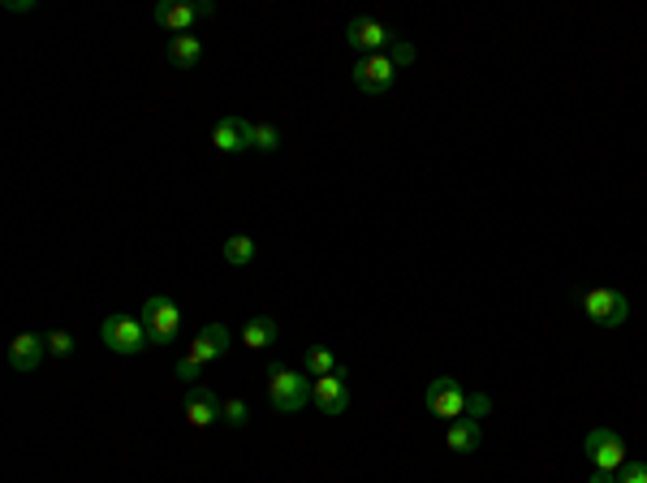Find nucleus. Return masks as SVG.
I'll use <instances>...</instances> for the list:
<instances>
[{
  "instance_id": "obj_1",
  "label": "nucleus",
  "mask_w": 647,
  "mask_h": 483,
  "mask_svg": "<svg viewBox=\"0 0 647 483\" xmlns=\"http://www.w3.org/2000/svg\"><path fill=\"white\" fill-rule=\"evenodd\" d=\"M268 406L277 414H302L311 406V380H302V371L272 363L268 367Z\"/></svg>"
},
{
  "instance_id": "obj_2",
  "label": "nucleus",
  "mask_w": 647,
  "mask_h": 483,
  "mask_svg": "<svg viewBox=\"0 0 647 483\" xmlns=\"http://www.w3.org/2000/svg\"><path fill=\"white\" fill-rule=\"evenodd\" d=\"M578 311H583L591 324H600V328H622L630 320V298L622 294V289L591 285V289L578 294Z\"/></svg>"
},
{
  "instance_id": "obj_3",
  "label": "nucleus",
  "mask_w": 647,
  "mask_h": 483,
  "mask_svg": "<svg viewBox=\"0 0 647 483\" xmlns=\"http://www.w3.org/2000/svg\"><path fill=\"white\" fill-rule=\"evenodd\" d=\"M100 341L108 345L113 354H143L151 337L139 315H108V320L100 324Z\"/></svg>"
},
{
  "instance_id": "obj_4",
  "label": "nucleus",
  "mask_w": 647,
  "mask_h": 483,
  "mask_svg": "<svg viewBox=\"0 0 647 483\" xmlns=\"http://www.w3.org/2000/svg\"><path fill=\"white\" fill-rule=\"evenodd\" d=\"M139 320H143V328H147L151 345H173V341H177V328H182V311H177L173 298H160V294H156V298L143 302Z\"/></svg>"
},
{
  "instance_id": "obj_5",
  "label": "nucleus",
  "mask_w": 647,
  "mask_h": 483,
  "mask_svg": "<svg viewBox=\"0 0 647 483\" xmlns=\"http://www.w3.org/2000/svg\"><path fill=\"white\" fill-rule=\"evenodd\" d=\"M583 453H587V462L596 466V471H609V475H617L630 462L626 458V440L617 436L613 427H596V432H587Z\"/></svg>"
},
{
  "instance_id": "obj_6",
  "label": "nucleus",
  "mask_w": 647,
  "mask_h": 483,
  "mask_svg": "<svg viewBox=\"0 0 647 483\" xmlns=\"http://www.w3.org/2000/svg\"><path fill=\"white\" fill-rule=\"evenodd\" d=\"M466 402H471V393L462 389L453 376H440L428 384V393H423V406H428V414H436V419H466Z\"/></svg>"
},
{
  "instance_id": "obj_7",
  "label": "nucleus",
  "mask_w": 647,
  "mask_h": 483,
  "mask_svg": "<svg viewBox=\"0 0 647 483\" xmlns=\"http://www.w3.org/2000/svg\"><path fill=\"white\" fill-rule=\"evenodd\" d=\"M216 5L212 0H160L156 9H151V18H156L160 26H169V31L177 35H190V26H195L199 18H212Z\"/></svg>"
},
{
  "instance_id": "obj_8",
  "label": "nucleus",
  "mask_w": 647,
  "mask_h": 483,
  "mask_svg": "<svg viewBox=\"0 0 647 483\" xmlns=\"http://www.w3.org/2000/svg\"><path fill=\"white\" fill-rule=\"evenodd\" d=\"M311 406L328 414V419H337V414L350 410V389H346V367L328 371V376H315L311 380Z\"/></svg>"
},
{
  "instance_id": "obj_9",
  "label": "nucleus",
  "mask_w": 647,
  "mask_h": 483,
  "mask_svg": "<svg viewBox=\"0 0 647 483\" xmlns=\"http://www.w3.org/2000/svg\"><path fill=\"white\" fill-rule=\"evenodd\" d=\"M350 78H354V87H359L363 95H384L393 87V78H397V65L384 57H359L354 61V69H350Z\"/></svg>"
},
{
  "instance_id": "obj_10",
  "label": "nucleus",
  "mask_w": 647,
  "mask_h": 483,
  "mask_svg": "<svg viewBox=\"0 0 647 483\" xmlns=\"http://www.w3.org/2000/svg\"><path fill=\"white\" fill-rule=\"evenodd\" d=\"M346 39H350V48L363 52V57H380V52H389L397 31H393V26H384V22H376V18H354L346 26Z\"/></svg>"
},
{
  "instance_id": "obj_11",
  "label": "nucleus",
  "mask_w": 647,
  "mask_h": 483,
  "mask_svg": "<svg viewBox=\"0 0 647 483\" xmlns=\"http://www.w3.org/2000/svg\"><path fill=\"white\" fill-rule=\"evenodd\" d=\"M212 147L225 151V156H238V151L255 147V126L246 117H220L212 126Z\"/></svg>"
},
{
  "instance_id": "obj_12",
  "label": "nucleus",
  "mask_w": 647,
  "mask_h": 483,
  "mask_svg": "<svg viewBox=\"0 0 647 483\" xmlns=\"http://www.w3.org/2000/svg\"><path fill=\"white\" fill-rule=\"evenodd\" d=\"M220 410H225V402L208 389V384H195V389H186V423L190 427H212V423H220Z\"/></svg>"
},
{
  "instance_id": "obj_13",
  "label": "nucleus",
  "mask_w": 647,
  "mask_h": 483,
  "mask_svg": "<svg viewBox=\"0 0 647 483\" xmlns=\"http://www.w3.org/2000/svg\"><path fill=\"white\" fill-rule=\"evenodd\" d=\"M229 345H233L229 328H225V324H208V328H199L195 341H190V354H186V358H195L199 367H208V363H216V358L229 350Z\"/></svg>"
},
{
  "instance_id": "obj_14",
  "label": "nucleus",
  "mask_w": 647,
  "mask_h": 483,
  "mask_svg": "<svg viewBox=\"0 0 647 483\" xmlns=\"http://www.w3.org/2000/svg\"><path fill=\"white\" fill-rule=\"evenodd\" d=\"M44 354H48V337H35V333H18L9 341V367L13 371H35L39 363H44Z\"/></svg>"
},
{
  "instance_id": "obj_15",
  "label": "nucleus",
  "mask_w": 647,
  "mask_h": 483,
  "mask_svg": "<svg viewBox=\"0 0 647 483\" xmlns=\"http://www.w3.org/2000/svg\"><path fill=\"white\" fill-rule=\"evenodd\" d=\"M479 440H484V432H479V419H453L449 423V432H445V449L453 453H475L479 449Z\"/></svg>"
},
{
  "instance_id": "obj_16",
  "label": "nucleus",
  "mask_w": 647,
  "mask_h": 483,
  "mask_svg": "<svg viewBox=\"0 0 647 483\" xmlns=\"http://www.w3.org/2000/svg\"><path fill=\"white\" fill-rule=\"evenodd\" d=\"M164 57H169L177 69H195L203 61V44L199 35H173L169 44H164Z\"/></svg>"
},
{
  "instance_id": "obj_17",
  "label": "nucleus",
  "mask_w": 647,
  "mask_h": 483,
  "mask_svg": "<svg viewBox=\"0 0 647 483\" xmlns=\"http://www.w3.org/2000/svg\"><path fill=\"white\" fill-rule=\"evenodd\" d=\"M277 341V320H268V315H251V320L242 324V345L246 350H264V345Z\"/></svg>"
},
{
  "instance_id": "obj_18",
  "label": "nucleus",
  "mask_w": 647,
  "mask_h": 483,
  "mask_svg": "<svg viewBox=\"0 0 647 483\" xmlns=\"http://www.w3.org/2000/svg\"><path fill=\"white\" fill-rule=\"evenodd\" d=\"M220 255H225V264H229V268H246V264L255 259V238H246V233H233V238L225 242V251H220Z\"/></svg>"
},
{
  "instance_id": "obj_19",
  "label": "nucleus",
  "mask_w": 647,
  "mask_h": 483,
  "mask_svg": "<svg viewBox=\"0 0 647 483\" xmlns=\"http://www.w3.org/2000/svg\"><path fill=\"white\" fill-rule=\"evenodd\" d=\"M302 367H307V376L315 380V376H328V371H337L341 363L333 358V350H324V345H311L307 358H302Z\"/></svg>"
},
{
  "instance_id": "obj_20",
  "label": "nucleus",
  "mask_w": 647,
  "mask_h": 483,
  "mask_svg": "<svg viewBox=\"0 0 647 483\" xmlns=\"http://www.w3.org/2000/svg\"><path fill=\"white\" fill-rule=\"evenodd\" d=\"M384 57H389L397 69H410V65H415V44H406V39L397 35L393 44H389V52H384Z\"/></svg>"
},
{
  "instance_id": "obj_21",
  "label": "nucleus",
  "mask_w": 647,
  "mask_h": 483,
  "mask_svg": "<svg viewBox=\"0 0 647 483\" xmlns=\"http://www.w3.org/2000/svg\"><path fill=\"white\" fill-rule=\"evenodd\" d=\"M246 419H251V406H246L242 397H233V402H225V410H220V423H229V427H242Z\"/></svg>"
},
{
  "instance_id": "obj_22",
  "label": "nucleus",
  "mask_w": 647,
  "mask_h": 483,
  "mask_svg": "<svg viewBox=\"0 0 647 483\" xmlns=\"http://www.w3.org/2000/svg\"><path fill=\"white\" fill-rule=\"evenodd\" d=\"M277 147H281L277 126H255V151H277Z\"/></svg>"
},
{
  "instance_id": "obj_23",
  "label": "nucleus",
  "mask_w": 647,
  "mask_h": 483,
  "mask_svg": "<svg viewBox=\"0 0 647 483\" xmlns=\"http://www.w3.org/2000/svg\"><path fill=\"white\" fill-rule=\"evenodd\" d=\"M199 363H195V358H177V380H186V389H195V384H199Z\"/></svg>"
},
{
  "instance_id": "obj_24",
  "label": "nucleus",
  "mask_w": 647,
  "mask_h": 483,
  "mask_svg": "<svg viewBox=\"0 0 647 483\" xmlns=\"http://www.w3.org/2000/svg\"><path fill=\"white\" fill-rule=\"evenodd\" d=\"M617 483H647V462H626L617 471Z\"/></svg>"
},
{
  "instance_id": "obj_25",
  "label": "nucleus",
  "mask_w": 647,
  "mask_h": 483,
  "mask_svg": "<svg viewBox=\"0 0 647 483\" xmlns=\"http://www.w3.org/2000/svg\"><path fill=\"white\" fill-rule=\"evenodd\" d=\"M48 354L70 358V354H74V337H70V333H52V337H48Z\"/></svg>"
},
{
  "instance_id": "obj_26",
  "label": "nucleus",
  "mask_w": 647,
  "mask_h": 483,
  "mask_svg": "<svg viewBox=\"0 0 647 483\" xmlns=\"http://www.w3.org/2000/svg\"><path fill=\"white\" fill-rule=\"evenodd\" d=\"M492 410V397L488 393H471V402H466V419H484Z\"/></svg>"
},
{
  "instance_id": "obj_27",
  "label": "nucleus",
  "mask_w": 647,
  "mask_h": 483,
  "mask_svg": "<svg viewBox=\"0 0 647 483\" xmlns=\"http://www.w3.org/2000/svg\"><path fill=\"white\" fill-rule=\"evenodd\" d=\"M5 9H9V13H22V9L31 13V9H35V0H5Z\"/></svg>"
},
{
  "instance_id": "obj_28",
  "label": "nucleus",
  "mask_w": 647,
  "mask_h": 483,
  "mask_svg": "<svg viewBox=\"0 0 647 483\" xmlns=\"http://www.w3.org/2000/svg\"><path fill=\"white\" fill-rule=\"evenodd\" d=\"M587 483H617V475H609V471H596V475H591Z\"/></svg>"
}]
</instances>
